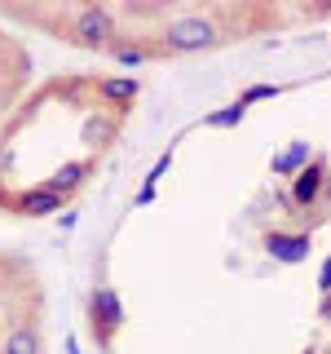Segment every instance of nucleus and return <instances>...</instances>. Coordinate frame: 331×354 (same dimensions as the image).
<instances>
[{
    "label": "nucleus",
    "instance_id": "nucleus-1",
    "mask_svg": "<svg viewBox=\"0 0 331 354\" xmlns=\"http://www.w3.org/2000/svg\"><path fill=\"white\" fill-rule=\"evenodd\" d=\"M279 204H287V217H296L301 230H309V235H314V226H327L331 221V160H327V151H314V160L287 182Z\"/></svg>",
    "mask_w": 331,
    "mask_h": 354
},
{
    "label": "nucleus",
    "instance_id": "nucleus-2",
    "mask_svg": "<svg viewBox=\"0 0 331 354\" xmlns=\"http://www.w3.org/2000/svg\"><path fill=\"white\" fill-rule=\"evenodd\" d=\"M225 9H217V14H208V9H185V14H172L168 22H163L159 31H154V40H159V49L168 53H208L217 49V44L234 40L239 31L225 27Z\"/></svg>",
    "mask_w": 331,
    "mask_h": 354
},
{
    "label": "nucleus",
    "instance_id": "nucleus-3",
    "mask_svg": "<svg viewBox=\"0 0 331 354\" xmlns=\"http://www.w3.org/2000/svg\"><path fill=\"white\" fill-rule=\"evenodd\" d=\"M49 31L58 40H71L80 49H93V53H106V44L119 36V14L106 5H75L62 22H49Z\"/></svg>",
    "mask_w": 331,
    "mask_h": 354
},
{
    "label": "nucleus",
    "instance_id": "nucleus-4",
    "mask_svg": "<svg viewBox=\"0 0 331 354\" xmlns=\"http://www.w3.org/2000/svg\"><path fill=\"white\" fill-rule=\"evenodd\" d=\"M84 319H88V332H93L97 350H110V346H115V337H119V332H124V324H128L124 301H119V292H115L110 283H97L93 292H88Z\"/></svg>",
    "mask_w": 331,
    "mask_h": 354
},
{
    "label": "nucleus",
    "instance_id": "nucleus-5",
    "mask_svg": "<svg viewBox=\"0 0 331 354\" xmlns=\"http://www.w3.org/2000/svg\"><path fill=\"white\" fill-rule=\"evenodd\" d=\"M261 248H265V257H274L283 266H301L314 252V235L292 230V226H270V230H261Z\"/></svg>",
    "mask_w": 331,
    "mask_h": 354
},
{
    "label": "nucleus",
    "instance_id": "nucleus-6",
    "mask_svg": "<svg viewBox=\"0 0 331 354\" xmlns=\"http://www.w3.org/2000/svg\"><path fill=\"white\" fill-rule=\"evenodd\" d=\"M93 88H97V97H102L106 106L124 111V115H128V106L141 97V80H137V75H93Z\"/></svg>",
    "mask_w": 331,
    "mask_h": 354
},
{
    "label": "nucleus",
    "instance_id": "nucleus-7",
    "mask_svg": "<svg viewBox=\"0 0 331 354\" xmlns=\"http://www.w3.org/2000/svg\"><path fill=\"white\" fill-rule=\"evenodd\" d=\"M309 160H314V142L296 138V142H292V147H287V151H279V155H274V160H270V177H283V182H292V177L301 173Z\"/></svg>",
    "mask_w": 331,
    "mask_h": 354
},
{
    "label": "nucleus",
    "instance_id": "nucleus-8",
    "mask_svg": "<svg viewBox=\"0 0 331 354\" xmlns=\"http://www.w3.org/2000/svg\"><path fill=\"white\" fill-rule=\"evenodd\" d=\"M0 354H44V337H40V324H31V319H22L5 332V341H0Z\"/></svg>",
    "mask_w": 331,
    "mask_h": 354
},
{
    "label": "nucleus",
    "instance_id": "nucleus-9",
    "mask_svg": "<svg viewBox=\"0 0 331 354\" xmlns=\"http://www.w3.org/2000/svg\"><path fill=\"white\" fill-rule=\"evenodd\" d=\"M243 115H248V106L230 102V106H221V111H208L203 124H208V129H239V124H243Z\"/></svg>",
    "mask_w": 331,
    "mask_h": 354
},
{
    "label": "nucleus",
    "instance_id": "nucleus-10",
    "mask_svg": "<svg viewBox=\"0 0 331 354\" xmlns=\"http://www.w3.org/2000/svg\"><path fill=\"white\" fill-rule=\"evenodd\" d=\"M283 93H287L283 84H248V88H243V93L234 97V102L252 111V106H257V102H270V97H283Z\"/></svg>",
    "mask_w": 331,
    "mask_h": 354
},
{
    "label": "nucleus",
    "instance_id": "nucleus-11",
    "mask_svg": "<svg viewBox=\"0 0 331 354\" xmlns=\"http://www.w3.org/2000/svg\"><path fill=\"white\" fill-rule=\"evenodd\" d=\"M172 155H177V138H172V147L163 151L159 160H154V169L146 173V182H141V186H150V191H159V182H163V177H168V169H172Z\"/></svg>",
    "mask_w": 331,
    "mask_h": 354
},
{
    "label": "nucleus",
    "instance_id": "nucleus-12",
    "mask_svg": "<svg viewBox=\"0 0 331 354\" xmlns=\"http://www.w3.org/2000/svg\"><path fill=\"white\" fill-rule=\"evenodd\" d=\"M318 292H323V297L331 292V257H327L323 266H318Z\"/></svg>",
    "mask_w": 331,
    "mask_h": 354
},
{
    "label": "nucleus",
    "instance_id": "nucleus-13",
    "mask_svg": "<svg viewBox=\"0 0 331 354\" xmlns=\"http://www.w3.org/2000/svg\"><path fill=\"white\" fill-rule=\"evenodd\" d=\"M154 195H159V191H150V186H141V191L132 195V204H137V208H146V204H154Z\"/></svg>",
    "mask_w": 331,
    "mask_h": 354
},
{
    "label": "nucleus",
    "instance_id": "nucleus-14",
    "mask_svg": "<svg viewBox=\"0 0 331 354\" xmlns=\"http://www.w3.org/2000/svg\"><path fill=\"white\" fill-rule=\"evenodd\" d=\"M318 319H323V324H331V292L318 301Z\"/></svg>",
    "mask_w": 331,
    "mask_h": 354
},
{
    "label": "nucleus",
    "instance_id": "nucleus-15",
    "mask_svg": "<svg viewBox=\"0 0 331 354\" xmlns=\"http://www.w3.org/2000/svg\"><path fill=\"white\" fill-rule=\"evenodd\" d=\"M301 354H323V350H318V346H309V350H301Z\"/></svg>",
    "mask_w": 331,
    "mask_h": 354
}]
</instances>
